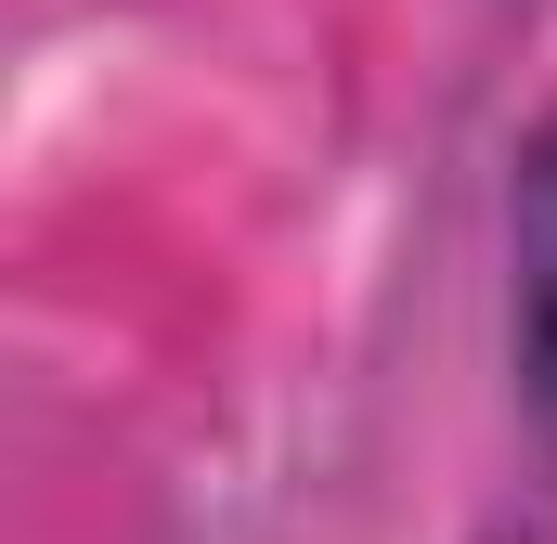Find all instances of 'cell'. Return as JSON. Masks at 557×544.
<instances>
[{"mask_svg": "<svg viewBox=\"0 0 557 544\" xmlns=\"http://www.w3.org/2000/svg\"><path fill=\"white\" fill-rule=\"evenodd\" d=\"M519 376L557 415V118L519 156Z\"/></svg>", "mask_w": 557, "mask_h": 544, "instance_id": "obj_1", "label": "cell"}]
</instances>
